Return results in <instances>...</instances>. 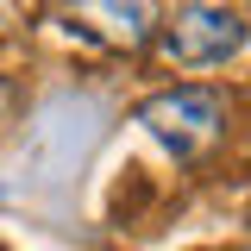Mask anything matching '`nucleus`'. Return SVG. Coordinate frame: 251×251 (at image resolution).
Returning a JSON list of instances; mask_svg holds the SVG:
<instances>
[{
	"label": "nucleus",
	"instance_id": "nucleus-1",
	"mask_svg": "<svg viewBox=\"0 0 251 251\" xmlns=\"http://www.w3.org/2000/svg\"><path fill=\"white\" fill-rule=\"evenodd\" d=\"M226 94L207 88V82H182V88H163L151 94L145 107H138V126L151 132L157 145H170L176 157H188L195 145H207V138H220L226 132Z\"/></svg>",
	"mask_w": 251,
	"mask_h": 251
},
{
	"label": "nucleus",
	"instance_id": "nucleus-2",
	"mask_svg": "<svg viewBox=\"0 0 251 251\" xmlns=\"http://www.w3.org/2000/svg\"><path fill=\"white\" fill-rule=\"evenodd\" d=\"M157 44H163V57L182 63V69H214V63H226L245 44V19L232 6L188 0V6H176V19L157 25Z\"/></svg>",
	"mask_w": 251,
	"mask_h": 251
},
{
	"label": "nucleus",
	"instance_id": "nucleus-3",
	"mask_svg": "<svg viewBox=\"0 0 251 251\" xmlns=\"http://www.w3.org/2000/svg\"><path fill=\"white\" fill-rule=\"evenodd\" d=\"M69 19H82L88 31H100V38L120 44V50H138V44L157 38L163 6H157V0H69Z\"/></svg>",
	"mask_w": 251,
	"mask_h": 251
},
{
	"label": "nucleus",
	"instance_id": "nucleus-4",
	"mask_svg": "<svg viewBox=\"0 0 251 251\" xmlns=\"http://www.w3.org/2000/svg\"><path fill=\"white\" fill-rule=\"evenodd\" d=\"M6 113H13V88L0 82V126H6Z\"/></svg>",
	"mask_w": 251,
	"mask_h": 251
}]
</instances>
